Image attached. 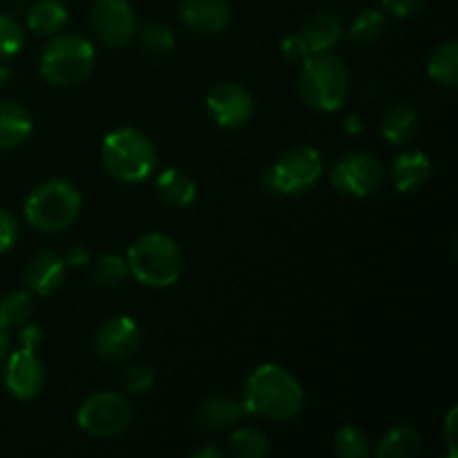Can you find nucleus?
<instances>
[{
  "label": "nucleus",
  "mask_w": 458,
  "mask_h": 458,
  "mask_svg": "<svg viewBox=\"0 0 458 458\" xmlns=\"http://www.w3.org/2000/svg\"><path fill=\"white\" fill-rule=\"evenodd\" d=\"M302 403L304 392L298 378L286 367L267 362L259 365L246 380L242 405L249 414L284 423L302 411Z\"/></svg>",
  "instance_id": "f257e3e1"
},
{
  "label": "nucleus",
  "mask_w": 458,
  "mask_h": 458,
  "mask_svg": "<svg viewBox=\"0 0 458 458\" xmlns=\"http://www.w3.org/2000/svg\"><path fill=\"white\" fill-rule=\"evenodd\" d=\"M128 271L141 284L152 289L173 286L183 273V253L173 237L164 233H146L128 249Z\"/></svg>",
  "instance_id": "f03ea898"
},
{
  "label": "nucleus",
  "mask_w": 458,
  "mask_h": 458,
  "mask_svg": "<svg viewBox=\"0 0 458 458\" xmlns=\"http://www.w3.org/2000/svg\"><path fill=\"white\" fill-rule=\"evenodd\" d=\"M101 161L121 183H139L157 168L155 143L137 128L112 130L101 146Z\"/></svg>",
  "instance_id": "7ed1b4c3"
},
{
  "label": "nucleus",
  "mask_w": 458,
  "mask_h": 458,
  "mask_svg": "<svg viewBox=\"0 0 458 458\" xmlns=\"http://www.w3.org/2000/svg\"><path fill=\"white\" fill-rule=\"evenodd\" d=\"M349 70L343 58L329 52L313 54L302 63L298 92L316 112H334L343 107L349 94Z\"/></svg>",
  "instance_id": "20e7f679"
},
{
  "label": "nucleus",
  "mask_w": 458,
  "mask_h": 458,
  "mask_svg": "<svg viewBox=\"0 0 458 458\" xmlns=\"http://www.w3.org/2000/svg\"><path fill=\"white\" fill-rule=\"evenodd\" d=\"M83 197L74 183L65 179H49L34 188L25 201V217L36 231L58 233L76 222Z\"/></svg>",
  "instance_id": "39448f33"
},
{
  "label": "nucleus",
  "mask_w": 458,
  "mask_h": 458,
  "mask_svg": "<svg viewBox=\"0 0 458 458\" xmlns=\"http://www.w3.org/2000/svg\"><path fill=\"white\" fill-rule=\"evenodd\" d=\"M92 43L79 34H61L40 54V76L56 88L83 83L94 67Z\"/></svg>",
  "instance_id": "423d86ee"
},
{
  "label": "nucleus",
  "mask_w": 458,
  "mask_h": 458,
  "mask_svg": "<svg viewBox=\"0 0 458 458\" xmlns=\"http://www.w3.org/2000/svg\"><path fill=\"white\" fill-rule=\"evenodd\" d=\"M325 164L313 146H298L286 150L271 168L264 173L262 182L268 191L280 195L307 192L320 179Z\"/></svg>",
  "instance_id": "0eeeda50"
},
{
  "label": "nucleus",
  "mask_w": 458,
  "mask_h": 458,
  "mask_svg": "<svg viewBox=\"0 0 458 458\" xmlns=\"http://www.w3.org/2000/svg\"><path fill=\"white\" fill-rule=\"evenodd\" d=\"M132 420V405L116 392L92 394L79 407L76 423L94 438H114L128 429Z\"/></svg>",
  "instance_id": "6e6552de"
},
{
  "label": "nucleus",
  "mask_w": 458,
  "mask_h": 458,
  "mask_svg": "<svg viewBox=\"0 0 458 458\" xmlns=\"http://www.w3.org/2000/svg\"><path fill=\"white\" fill-rule=\"evenodd\" d=\"M385 168L369 152H347L334 165L331 182L343 195L369 197L383 186Z\"/></svg>",
  "instance_id": "1a4fd4ad"
},
{
  "label": "nucleus",
  "mask_w": 458,
  "mask_h": 458,
  "mask_svg": "<svg viewBox=\"0 0 458 458\" xmlns=\"http://www.w3.org/2000/svg\"><path fill=\"white\" fill-rule=\"evenodd\" d=\"M89 22L97 38L107 47H125L137 34V22L128 0H94Z\"/></svg>",
  "instance_id": "9d476101"
},
{
  "label": "nucleus",
  "mask_w": 458,
  "mask_h": 458,
  "mask_svg": "<svg viewBox=\"0 0 458 458\" xmlns=\"http://www.w3.org/2000/svg\"><path fill=\"white\" fill-rule=\"evenodd\" d=\"M139 325L128 316L107 318L94 334V352L106 362H123L139 349Z\"/></svg>",
  "instance_id": "9b49d317"
},
{
  "label": "nucleus",
  "mask_w": 458,
  "mask_h": 458,
  "mask_svg": "<svg viewBox=\"0 0 458 458\" xmlns=\"http://www.w3.org/2000/svg\"><path fill=\"white\" fill-rule=\"evenodd\" d=\"M206 106L213 112L217 125L226 130L242 128L253 114V97L240 83H219L210 89Z\"/></svg>",
  "instance_id": "f8f14e48"
},
{
  "label": "nucleus",
  "mask_w": 458,
  "mask_h": 458,
  "mask_svg": "<svg viewBox=\"0 0 458 458\" xmlns=\"http://www.w3.org/2000/svg\"><path fill=\"white\" fill-rule=\"evenodd\" d=\"M4 385L21 401L38 396L45 387V367L34 349H18L4 365Z\"/></svg>",
  "instance_id": "ddd939ff"
},
{
  "label": "nucleus",
  "mask_w": 458,
  "mask_h": 458,
  "mask_svg": "<svg viewBox=\"0 0 458 458\" xmlns=\"http://www.w3.org/2000/svg\"><path fill=\"white\" fill-rule=\"evenodd\" d=\"M179 18L197 34H219L231 22V7L226 0H182Z\"/></svg>",
  "instance_id": "4468645a"
},
{
  "label": "nucleus",
  "mask_w": 458,
  "mask_h": 458,
  "mask_svg": "<svg viewBox=\"0 0 458 458\" xmlns=\"http://www.w3.org/2000/svg\"><path fill=\"white\" fill-rule=\"evenodd\" d=\"M65 258L52 253V250H45V253H38L36 258H31V262L22 271V282H25V286L31 293L49 295L61 289V284L65 282Z\"/></svg>",
  "instance_id": "2eb2a0df"
},
{
  "label": "nucleus",
  "mask_w": 458,
  "mask_h": 458,
  "mask_svg": "<svg viewBox=\"0 0 458 458\" xmlns=\"http://www.w3.org/2000/svg\"><path fill=\"white\" fill-rule=\"evenodd\" d=\"M432 161L423 150H407L392 164V183L398 192H414L428 183Z\"/></svg>",
  "instance_id": "dca6fc26"
},
{
  "label": "nucleus",
  "mask_w": 458,
  "mask_h": 458,
  "mask_svg": "<svg viewBox=\"0 0 458 458\" xmlns=\"http://www.w3.org/2000/svg\"><path fill=\"white\" fill-rule=\"evenodd\" d=\"M244 414V405L231 396L206 398L195 411V420L206 432H224L233 428Z\"/></svg>",
  "instance_id": "f3484780"
},
{
  "label": "nucleus",
  "mask_w": 458,
  "mask_h": 458,
  "mask_svg": "<svg viewBox=\"0 0 458 458\" xmlns=\"http://www.w3.org/2000/svg\"><path fill=\"white\" fill-rule=\"evenodd\" d=\"M343 18L334 12H320V13H313L302 27V38L307 40L309 49L311 54H322V52H329L335 43L340 40L343 36Z\"/></svg>",
  "instance_id": "a211bd4d"
},
{
  "label": "nucleus",
  "mask_w": 458,
  "mask_h": 458,
  "mask_svg": "<svg viewBox=\"0 0 458 458\" xmlns=\"http://www.w3.org/2000/svg\"><path fill=\"white\" fill-rule=\"evenodd\" d=\"M380 134L394 146H405L419 134V114L410 106H394L380 119Z\"/></svg>",
  "instance_id": "6ab92c4d"
},
{
  "label": "nucleus",
  "mask_w": 458,
  "mask_h": 458,
  "mask_svg": "<svg viewBox=\"0 0 458 458\" xmlns=\"http://www.w3.org/2000/svg\"><path fill=\"white\" fill-rule=\"evenodd\" d=\"M31 116L13 101L0 103V148H16L31 134Z\"/></svg>",
  "instance_id": "aec40b11"
},
{
  "label": "nucleus",
  "mask_w": 458,
  "mask_h": 458,
  "mask_svg": "<svg viewBox=\"0 0 458 458\" xmlns=\"http://www.w3.org/2000/svg\"><path fill=\"white\" fill-rule=\"evenodd\" d=\"M67 18H70V12L61 0H36L27 9V25L38 36L58 34L67 25Z\"/></svg>",
  "instance_id": "412c9836"
},
{
  "label": "nucleus",
  "mask_w": 458,
  "mask_h": 458,
  "mask_svg": "<svg viewBox=\"0 0 458 458\" xmlns=\"http://www.w3.org/2000/svg\"><path fill=\"white\" fill-rule=\"evenodd\" d=\"M157 192H159L161 201L170 208H186L195 201L197 186L191 177H186L179 170L168 168L157 179Z\"/></svg>",
  "instance_id": "4be33fe9"
},
{
  "label": "nucleus",
  "mask_w": 458,
  "mask_h": 458,
  "mask_svg": "<svg viewBox=\"0 0 458 458\" xmlns=\"http://www.w3.org/2000/svg\"><path fill=\"white\" fill-rule=\"evenodd\" d=\"M423 447V438H420L419 429L411 425H398L392 428L376 447V456L378 458H414Z\"/></svg>",
  "instance_id": "5701e85b"
},
{
  "label": "nucleus",
  "mask_w": 458,
  "mask_h": 458,
  "mask_svg": "<svg viewBox=\"0 0 458 458\" xmlns=\"http://www.w3.org/2000/svg\"><path fill=\"white\" fill-rule=\"evenodd\" d=\"M428 74L432 76L437 83L447 85V88H456L458 83V43L456 40H447V43L438 45L434 54L429 56Z\"/></svg>",
  "instance_id": "b1692460"
},
{
  "label": "nucleus",
  "mask_w": 458,
  "mask_h": 458,
  "mask_svg": "<svg viewBox=\"0 0 458 458\" xmlns=\"http://www.w3.org/2000/svg\"><path fill=\"white\" fill-rule=\"evenodd\" d=\"M267 434L255 428H240L228 438V452L237 458H262L268 454Z\"/></svg>",
  "instance_id": "393cba45"
},
{
  "label": "nucleus",
  "mask_w": 458,
  "mask_h": 458,
  "mask_svg": "<svg viewBox=\"0 0 458 458\" xmlns=\"http://www.w3.org/2000/svg\"><path fill=\"white\" fill-rule=\"evenodd\" d=\"M128 262L121 255L114 253H106L101 258H97L92 262V268H89V276H92L94 284L103 286V289L119 286L128 277Z\"/></svg>",
  "instance_id": "a878e982"
},
{
  "label": "nucleus",
  "mask_w": 458,
  "mask_h": 458,
  "mask_svg": "<svg viewBox=\"0 0 458 458\" xmlns=\"http://www.w3.org/2000/svg\"><path fill=\"white\" fill-rule=\"evenodd\" d=\"M34 304H31L27 291H12L0 300V327L4 329H16L30 322Z\"/></svg>",
  "instance_id": "bb28decb"
},
{
  "label": "nucleus",
  "mask_w": 458,
  "mask_h": 458,
  "mask_svg": "<svg viewBox=\"0 0 458 458\" xmlns=\"http://www.w3.org/2000/svg\"><path fill=\"white\" fill-rule=\"evenodd\" d=\"M385 25H387V16L378 9H362L356 18H353L352 27H349V38L356 45H369L383 34Z\"/></svg>",
  "instance_id": "cd10ccee"
},
{
  "label": "nucleus",
  "mask_w": 458,
  "mask_h": 458,
  "mask_svg": "<svg viewBox=\"0 0 458 458\" xmlns=\"http://www.w3.org/2000/svg\"><path fill=\"white\" fill-rule=\"evenodd\" d=\"M139 38H141L143 49L152 56H165L174 49V34L170 31V27L161 25V22H148L139 31Z\"/></svg>",
  "instance_id": "c85d7f7f"
},
{
  "label": "nucleus",
  "mask_w": 458,
  "mask_h": 458,
  "mask_svg": "<svg viewBox=\"0 0 458 458\" xmlns=\"http://www.w3.org/2000/svg\"><path fill=\"white\" fill-rule=\"evenodd\" d=\"M369 441L365 432L353 425H344L335 434V454L343 458H365L369 456Z\"/></svg>",
  "instance_id": "c756f323"
},
{
  "label": "nucleus",
  "mask_w": 458,
  "mask_h": 458,
  "mask_svg": "<svg viewBox=\"0 0 458 458\" xmlns=\"http://www.w3.org/2000/svg\"><path fill=\"white\" fill-rule=\"evenodd\" d=\"M22 43H25V34H22L21 25L12 16L0 13V61H9L12 56H16Z\"/></svg>",
  "instance_id": "7c9ffc66"
},
{
  "label": "nucleus",
  "mask_w": 458,
  "mask_h": 458,
  "mask_svg": "<svg viewBox=\"0 0 458 458\" xmlns=\"http://www.w3.org/2000/svg\"><path fill=\"white\" fill-rule=\"evenodd\" d=\"M121 383H123L125 392L139 396V394H146L152 387V383H155V371H152V367L148 362H134V365H130L123 371Z\"/></svg>",
  "instance_id": "2f4dec72"
},
{
  "label": "nucleus",
  "mask_w": 458,
  "mask_h": 458,
  "mask_svg": "<svg viewBox=\"0 0 458 458\" xmlns=\"http://www.w3.org/2000/svg\"><path fill=\"white\" fill-rule=\"evenodd\" d=\"M280 49H282V56H284L289 63H293V65H302L309 56H313L307 40L302 38V34L286 36V38L282 40Z\"/></svg>",
  "instance_id": "473e14b6"
},
{
  "label": "nucleus",
  "mask_w": 458,
  "mask_h": 458,
  "mask_svg": "<svg viewBox=\"0 0 458 458\" xmlns=\"http://www.w3.org/2000/svg\"><path fill=\"white\" fill-rule=\"evenodd\" d=\"M18 240V222L12 213L0 208V255L13 249Z\"/></svg>",
  "instance_id": "72a5a7b5"
},
{
  "label": "nucleus",
  "mask_w": 458,
  "mask_h": 458,
  "mask_svg": "<svg viewBox=\"0 0 458 458\" xmlns=\"http://www.w3.org/2000/svg\"><path fill=\"white\" fill-rule=\"evenodd\" d=\"M428 0H383V7L398 18H410L425 7Z\"/></svg>",
  "instance_id": "f704fd0d"
},
{
  "label": "nucleus",
  "mask_w": 458,
  "mask_h": 458,
  "mask_svg": "<svg viewBox=\"0 0 458 458\" xmlns=\"http://www.w3.org/2000/svg\"><path fill=\"white\" fill-rule=\"evenodd\" d=\"M43 343V329H40L38 325H22L21 329V344L22 349H34Z\"/></svg>",
  "instance_id": "c9c22d12"
},
{
  "label": "nucleus",
  "mask_w": 458,
  "mask_h": 458,
  "mask_svg": "<svg viewBox=\"0 0 458 458\" xmlns=\"http://www.w3.org/2000/svg\"><path fill=\"white\" fill-rule=\"evenodd\" d=\"M456 416H458V410L456 407H452L450 414H447L445 419V441H447V447H450V456H456Z\"/></svg>",
  "instance_id": "e433bc0d"
},
{
  "label": "nucleus",
  "mask_w": 458,
  "mask_h": 458,
  "mask_svg": "<svg viewBox=\"0 0 458 458\" xmlns=\"http://www.w3.org/2000/svg\"><path fill=\"white\" fill-rule=\"evenodd\" d=\"M85 262H89L88 249H83V246H72V249L67 250L65 264H70V267H81V264Z\"/></svg>",
  "instance_id": "4c0bfd02"
},
{
  "label": "nucleus",
  "mask_w": 458,
  "mask_h": 458,
  "mask_svg": "<svg viewBox=\"0 0 458 458\" xmlns=\"http://www.w3.org/2000/svg\"><path fill=\"white\" fill-rule=\"evenodd\" d=\"M344 130H347L349 134H360L362 132V121L358 114H349L347 119H344Z\"/></svg>",
  "instance_id": "58836bf2"
},
{
  "label": "nucleus",
  "mask_w": 458,
  "mask_h": 458,
  "mask_svg": "<svg viewBox=\"0 0 458 458\" xmlns=\"http://www.w3.org/2000/svg\"><path fill=\"white\" fill-rule=\"evenodd\" d=\"M192 458H219L222 456V452L217 450V447H213V445H206V447H199V450H195L191 454Z\"/></svg>",
  "instance_id": "ea45409f"
},
{
  "label": "nucleus",
  "mask_w": 458,
  "mask_h": 458,
  "mask_svg": "<svg viewBox=\"0 0 458 458\" xmlns=\"http://www.w3.org/2000/svg\"><path fill=\"white\" fill-rule=\"evenodd\" d=\"M7 352H9V335H7V329L0 327V362L7 358Z\"/></svg>",
  "instance_id": "a19ab883"
}]
</instances>
